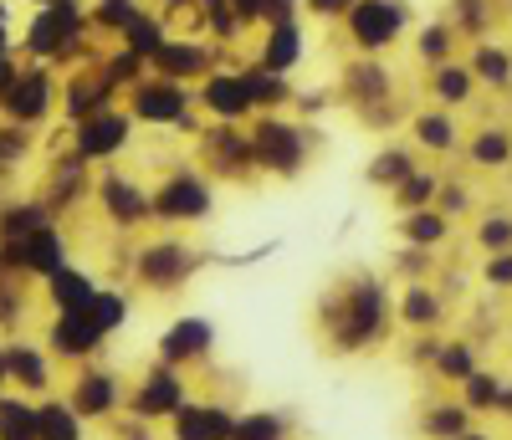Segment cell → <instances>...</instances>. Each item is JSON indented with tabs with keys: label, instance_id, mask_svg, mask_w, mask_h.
<instances>
[{
	"label": "cell",
	"instance_id": "cell-9",
	"mask_svg": "<svg viewBox=\"0 0 512 440\" xmlns=\"http://www.w3.org/2000/svg\"><path fill=\"white\" fill-rule=\"evenodd\" d=\"M67 149L88 169H108V164H118L128 149H134V118L123 113V103L108 108V113L82 118V123L67 128Z\"/></svg>",
	"mask_w": 512,
	"mask_h": 440
},
{
	"label": "cell",
	"instance_id": "cell-4",
	"mask_svg": "<svg viewBox=\"0 0 512 440\" xmlns=\"http://www.w3.org/2000/svg\"><path fill=\"white\" fill-rule=\"evenodd\" d=\"M410 26H415L410 0H354L349 16L338 21V36L354 57H384L405 47Z\"/></svg>",
	"mask_w": 512,
	"mask_h": 440
},
{
	"label": "cell",
	"instance_id": "cell-27",
	"mask_svg": "<svg viewBox=\"0 0 512 440\" xmlns=\"http://www.w3.org/2000/svg\"><path fill=\"white\" fill-rule=\"evenodd\" d=\"M446 318V297L431 287V282H410L400 297H395V323L410 328V333H436Z\"/></svg>",
	"mask_w": 512,
	"mask_h": 440
},
{
	"label": "cell",
	"instance_id": "cell-7",
	"mask_svg": "<svg viewBox=\"0 0 512 440\" xmlns=\"http://www.w3.org/2000/svg\"><path fill=\"white\" fill-rule=\"evenodd\" d=\"M200 272V251L175 236V231H164V236H149L134 246V282L154 297H169V292H180L190 277Z\"/></svg>",
	"mask_w": 512,
	"mask_h": 440
},
{
	"label": "cell",
	"instance_id": "cell-23",
	"mask_svg": "<svg viewBox=\"0 0 512 440\" xmlns=\"http://www.w3.org/2000/svg\"><path fill=\"white\" fill-rule=\"evenodd\" d=\"M461 123H456V113H446V108H436V103H425L420 113H410V149L415 154H431V159H451V154H461Z\"/></svg>",
	"mask_w": 512,
	"mask_h": 440
},
{
	"label": "cell",
	"instance_id": "cell-41",
	"mask_svg": "<svg viewBox=\"0 0 512 440\" xmlns=\"http://www.w3.org/2000/svg\"><path fill=\"white\" fill-rule=\"evenodd\" d=\"M128 307H134V302H128L118 287H98V292H93V302L82 307V313L93 318V328H98L103 338H113V333L128 323Z\"/></svg>",
	"mask_w": 512,
	"mask_h": 440
},
{
	"label": "cell",
	"instance_id": "cell-52",
	"mask_svg": "<svg viewBox=\"0 0 512 440\" xmlns=\"http://www.w3.org/2000/svg\"><path fill=\"white\" fill-rule=\"evenodd\" d=\"M21 62H26L21 52H6V57H0V98H6V87L21 77Z\"/></svg>",
	"mask_w": 512,
	"mask_h": 440
},
{
	"label": "cell",
	"instance_id": "cell-36",
	"mask_svg": "<svg viewBox=\"0 0 512 440\" xmlns=\"http://www.w3.org/2000/svg\"><path fill=\"white\" fill-rule=\"evenodd\" d=\"M436 190H441V169H410L405 180L390 190V205L400 210V215H410V210H425V205H436Z\"/></svg>",
	"mask_w": 512,
	"mask_h": 440
},
{
	"label": "cell",
	"instance_id": "cell-55",
	"mask_svg": "<svg viewBox=\"0 0 512 440\" xmlns=\"http://www.w3.org/2000/svg\"><path fill=\"white\" fill-rule=\"evenodd\" d=\"M492 415H512V384L502 379V389H497V405H492Z\"/></svg>",
	"mask_w": 512,
	"mask_h": 440
},
{
	"label": "cell",
	"instance_id": "cell-5",
	"mask_svg": "<svg viewBox=\"0 0 512 440\" xmlns=\"http://www.w3.org/2000/svg\"><path fill=\"white\" fill-rule=\"evenodd\" d=\"M123 113L134 118V128H154V134H175V128H190V134H195V128L205 123L195 113V87L154 77V72H144L123 93Z\"/></svg>",
	"mask_w": 512,
	"mask_h": 440
},
{
	"label": "cell",
	"instance_id": "cell-12",
	"mask_svg": "<svg viewBox=\"0 0 512 440\" xmlns=\"http://www.w3.org/2000/svg\"><path fill=\"white\" fill-rule=\"evenodd\" d=\"M195 113L205 123H251L256 108H251V93H246V77H241V62H221L210 77L195 82Z\"/></svg>",
	"mask_w": 512,
	"mask_h": 440
},
{
	"label": "cell",
	"instance_id": "cell-8",
	"mask_svg": "<svg viewBox=\"0 0 512 440\" xmlns=\"http://www.w3.org/2000/svg\"><path fill=\"white\" fill-rule=\"evenodd\" d=\"M57 103H62V82L52 67L41 62H21V77L6 87V98H0V118L16 123V128H36L57 118Z\"/></svg>",
	"mask_w": 512,
	"mask_h": 440
},
{
	"label": "cell",
	"instance_id": "cell-28",
	"mask_svg": "<svg viewBox=\"0 0 512 440\" xmlns=\"http://www.w3.org/2000/svg\"><path fill=\"white\" fill-rule=\"evenodd\" d=\"M410 52H415V62H420L425 72H431V67H446V62L461 57V36L451 31L446 16H431V21L410 26Z\"/></svg>",
	"mask_w": 512,
	"mask_h": 440
},
{
	"label": "cell",
	"instance_id": "cell-26",
	"mask_svg": "<svg viewBox=\"0 0 512 440\" xmlns=\"http://www.w3.org/2000/svg\"><path fill=\"white\" fill-rule=\"evenodd\" d=\"M461 154H466V164L482 169V174L512 169V128H507V123H482V128H472V134L461 139Z\"/></svg>",
	"mask_w": 512,
	"mask_h": 440
},
{
	"label": "cell",
	"instance_id": "cell-43",
	"mask_svg": "<svg viewBox=\"0 0 512 440\" xmlns=\"http://www.w3.org/2000/svg\"><path fill=\"white\" fill-rule=\"evenodd\" d=\"M52 210L41 205V200H21V205H6L0 210V241H21L26 231H36V226H52Z\"/></svg>",
	"mask_w": 512,
	"mask_h": 440
},
{
	"label": "cell",
	"instance_id": "cell-31",
	"mask_svg": "<svg viewBox=\"0 0 512 440\" xmlns=\"http://www.w3.org/2000/svg\"><path fill=\"white\" fill-rule=\"evenodd\" d=\"M241 77H246V93H251V108H256V113H287L292 98H297L292 77L262 72V67H251V62H241Z\"/></svg>",
	"mask_w": 512,
	"mask_h": 440
},
{
	"label": "cell",
	"instance_id": "cell-48",
	"mask_svg": "<svg viewBox=\"0 0 512 440\" xmlns=\"http://www.w3.org/2000/svg\"><path fill=\"white\" fill-rule=\"evenodd\" d=\"M349 6L354 0H303V21H313V26H338L349 16Z\"/></svg>",
	"mask_w": 512,
	"mask_h": 440
},
{
	"label": "cell",
	"instance_id": "cell-49",
	"mask_svg": "<svg viewBox=\"0 0 512 440\" xmlns=\"http://www.w3.org/2000/svg\"><path fill=\"white\" fill-rule=\"evenodd\" d=\"M482 282L497 287V292H512V251H492L482 261Z\"/></svg>",
	"mask_w": 512,
	"mask_h": 440
},
{
	"label": "cell",
	"instance_id": "cell-39",
	"mask_svg": "<svg viewBox=\"0 0 512 440\" xmlns=\"http://www.w3.org/2000/svg\"><path fill=\"white\" fill-rule=\"evenodd\" d=\"M472 369H482V364H477V348H472V343H461V338H441L436 359H431V374L446 379V384H461Z\"/></svg>",
	"mask_w": 512,
	"mask_h": 440
},
{
	"label": "cell",
	"instance_id": "cell-15",
	"mask_svg": "<svg viewBox=\"0 0 512 440\" xmlns=\"http://www.w3.org/2000/svg\"><path fill=\"white\" fill-rule=\"evenodd\" d=\"M195 154H200V169L210 180H246V174H256L241 123H200L195 128Z\"/></svg>",
	"mask_w": 512,
	"mask_h": 440
},
{
	"label": "cell",
	"instance_id": "cell-44",
	"mask_svg": "<svg viewBox=\"0 0 512 440\" xmlns=\"http://www.w3.org/2000/svg\"><path fill=\"white\" fill-rule=\"evenodd\" d=\"M461 394L456 400L472 410V415H492V405H497V389H502V374H492V369H472L461 384H456Z\"/></svg>",
	"mask_w": 512,
	"mask_h": 440
},
{
	"label": "cell",
	"instance_id": "cell-17",
	"mask_svg": "<svg viewBox=\"0 0 512 440\" xmlns=\"http://www.w3.org/2000/svg\"><path fill=\"white\" fill-rule=\"evenodd\" d=\"M246 62L262 67V72H277V77H292L308 62V21H277V26L251 31V57Z\"/></svg>",
	"mask_w": 512,
	"mask_h": 440
},
{
	"label": "cell",
	"instance_id": "cell-25",
	"mask_svg": "<svg viewBox=\"0 0 512 440\" xmlns=\"http://www.w3.org/2000/svg\"><path fill=\"white\" fill-rule=\"evenodd\" d=\"M461 62L472 67L477 93H512V47L507 41L482 36V41H472V52H466Z\"/></svg>",
	"mask_w": 512,
	"mask_h": 440
},
{
	"label": "cell",
	"instance_id": "cell-1",
	"mask_svg": "<svg viewBox=\"0 0 512 440\" xmlns=\"http://www.w3.org/2000/svg\"><path fill=\"white\" fill-rule=\"evenodd\" d=\"M16 52L26 62L52 67V72L93 62L98 41L88 31V0H41V6L26 16V26L16 31Z\"/></svg>",
	"mask_w": 512,
	"mask_h": 440
},
{
	"label": "cell",
	"instance_id": "cell-6",
	"mask_svg": "<svg viewBox=\"0 0 512 440\" xmlns=\"http://www.w3.org/2000/svg\"><path fill=\"white\" fill-rule=\"evenodd\" d=\"M154 205V226L180 231V226H200L216 210V180L200 164H175L169 174H159V185L149 190Z\"/></svg>",
	"mask_w": 512,
	"mask_h": 440
},
{
	"label": "cell",
	"instance_id": "cell-45",
	"mask_svg": "<svg viewBox=\"0 0 512 440\" xmlns=\"http://www.w3.org/2000/svg\"><path fill=\"white\" fill-rule=\"evenodd\" d=\"M472 241L492 256V251H512V215L507 210H487L477 226H472Z\"/></svg>",
	"mask_w": 512,
	"mask_h": 440
},
{
	"label": "cell",
	"instance_id": "cell-50",
	"mask_svg": "<svg viewBox=\"0 0 512 440\" xmlns=\"http://www.w3.org/2000/svg\"><path fill=\"white\" fill-rule=\"evenodd\" d=\"M277 21H303V0H262V21H256V31L277 26Z\"/></svg>",
	"mask_w": 512,
	"mask_h": 440
},
{
	"label": "cell",
	"instance_id": "cell-11",
	"mask_svg": "<svg viewBox=\"0 0 512 440\" xmlns=\"http://www.w3.org/2000/svg\"><path fill=\"white\" fill-rule=\"evenodd\" d=\"M344 103L364 123H395V72L384 57H349L344 62Z\"/></svg>",
	"mask_w": 512,
	"mask_h": 440
},
{
	"label": "cell",
	"instance_id": "cell-21",
	"mask_svg": "<svg viewBox=\"0 0 512 440\" xmlns=\"http://www.w3.org/2000/svg\"><path fill=\"white\" fill-rule=\"evenodd\" d=\"M108 338L93 328V318L88 313H52V328H47V354H52V364H93L98 359V348H103Z\"/></svg>",
	"mask_w": 512,
	"mask_h": 440
},
{
	"label": "cell",
	"instance_id": "cell-34",
	"mask_svg": "<svg viewBox=\"0 0 512 440\" xmlns=\"http://www.w3.org/2000/svg\"><path fill=\"white\" fill-rule=\"evenodd\" d=\"M144 0H88V31L98 47H113V41L128 31V21L139 16Z\"/></svg>",
	"mask_w": 512,
	"mask_h": 440
},
{
	"label": "cell",
	"instance_id": "cell-29",
	"mask_svg": "<svg viewBox=\"0 0 512 440\" xmlns=\"http://www.w3.org/2000/svg\"><path fill=\"white\" fill-rule=\"evenodd\" d=\"M36 440H88V420L62 394H41L36 400Z\"/></svg>",
	"mask_w": 512,
	"mask_h": 440
},
{
	"label": "cell",
	"instance_id": "cell-18",
	"mask_svg": "<svg viewBox=\"0 0 512 440\" xmlns=\"http://www.w3.org/2000/svg\"><path fill=\"white\" fill-rule=\"evenodd\" d=\"M93 57H98V52H93ZM118 103H123V98L103 82V72H98L93 62H77V67H67V77H62V103H57V118H62V128H72V123L93 118V113L118 108Z\"/></svg>",
	"mask_w": 512,
	"mask_h": 440
},
{
	"label": "cell",
	"instance_id": "cell-14",
	"mask_svg": "<svg viewBox=\"0 0 512 440\" xmlns=\"http://www.w3.org/2000/svg\"><path fill=\"white\" fill-rule=\"evenodd\" d=\"M221 62H231V57H226V52H216L205 36H195V31H169V41L149 57V72H154V77H169V82L195 87L200 77H210Z\"/></svg>",
	"mask_w": 512,
	"mask_h": 440
},
{
	"label": "cell",
	"instance_id": "cell-56",
	"mask_svg": "<svg viewBox=\"0 0 512 440\" xmlns=\"http://www.w3.org/2000/svg\"><path fill=\"white\" fill-rule=\"evenodd\" d=\"M456 440H492V435H487V430H482V425H472V430H461V435H456Z\"/></svg>",
	"mask_w": 512,
	"mask_h": 440
},
{
	"label": "cell",
	"instance_id": "cell-42",
	"mask_svg": "<svg viewBox=\"0 0 512 440\" xmlns=\"http://www.w3.org/2000/svg\"><path fill=\"white\" fill-rule=\"evenodd\" d=\"M451 31L461 36V41H482L487 31H492V0H451Z\"/></svg>",
	"mask_w": 512,
	"mask_h": 440
},
{
	"label": "cell",
	"instance_id": "cell-57",
	"mask_svg": "<svg viewBox=\"0 0 512 440\" xmlns=\"http://www.w3.org/2000/svg\"><path fill=\"white\" fill-rule=\"evenodd\" d=\"M0 394H11V379H6V348H0Z\"/></svg>",
	"mask_w": 512,
	"mask_h": 440
},
{
	"label": "cell",
	"instance_id": "cell-2",
	"mask_svg": "<svg viewBox=\"0 0 512 440\" xmlns=\"http://www.w3.org/2000/svg\"><path fill=\"white\" fill-rule=\"evenodd\" d=\"M318 318L328 323V338L338 354H364V348L384 343L395 323V297L384 292L379 277H349L338 292L323 297Z\"/></svg>",
	"mask_w": 512,
	"mask_h": 440
},
{
	"label": "cell",
	"instance_id": "cell-54",
	"mask_svg": "<svg viewBox=\"0 0 512 440\" xmlns=\"http://www.w3.org/2000/svg\"><path fill=\"white\" fill-rule=\"evenodd\" d=\"M118 440H154V435L144 430V420H134V415H128V420L118 425Z\"/></svg>",
	"mask_w": 512,
	"mask_h": 440
},
{
	"label": "cell",
	"instance_id": "cell-33",
	"mask_svg": "<svg viewBox=\"0 0 512 440\" xmlns=\"http://www.w3.org/2000/svg\"><path fill=\"white\" fill-rule=\"evenodd\" d=\"M410 169H420V154H415L410 144H379V149H374V159L364 164V180H369L374 190L390 195Z\"/></svg>",
	"mask_w": 512,
	"mask_h": 440
},
{
	"label": "cell",
	"instance_id": "cell-19",
	"mask_svg": "<svg viewBox=\"0 0 512 440\" xmlns=\"http://www.w3.org/2000/svg\"><path fill=\"white\" fill-rule=\"evenodd\" d=\"M210 354H216V328H210V318H200V313L175 318L154 343V359L169 364V369H185V374L195 364H205Z\"/></svg>",
	"mask_w": 512,
	"mask_h": 440
},
{
	"label": "cell",
	"instance_id": "cell-46",
	"mask_svg": "<svg viewBox=\"0 0 512 440\" xmlns=\"http://www.w3.org/2000/svg\"><path fill=\"white\" fill-rule=\"evenodd\" d=\"M477 205V195H472V185L466 180H451V174H441V190H436V210L446 215V220H461L466 210Z\"/></svg>",
	"mask_w": 512,
	"mask_h": 440
},
{
	"label": "cell",
	"instance_id": "cell-3",
	"mask_svg": "<svg viewBox=\"0 0 512 440\" xmlns=\"http://www.w3.org/2000/svg\"><path fill=\"white\" fill-rule=\"evenodd\" d=\"M313 128L297 123L287 113H256L246 123V144H251V169L272 174V180H297L313 164Z\"/></svg>",
	"mask_w": 512,
	"mask_h": 440
},
{
	"label": "cell",
	"instance_id": "cell-51",
	"mask_svg": "<svg viewBox=\"0 0 512 440\" xmlns=\"http://www.w3.org/2000/svg\"><path fill=\"white\" fill-rule=\"evenodd\" d=\"M149 6L169 21V31H180V21H185V31H190V6H195V0H149Z\"/></svg>",
	"mask_w": 512,
	"mask_h": 440
},
{
	"label": "cell",
	"instance_id": "cell-38",
	"mask_svg": "<svg viewBox=\"0 0 512 440\" xmlns=\"http://www.w3.org/2000/svg\"><path fill=\"white\" fill-rule=\"evenodd\" d=\"M231 440H292V420L282 410H246L236 415Z\"/></svg>",
	"mask_w": 512,
	"mask_h": 440
},
{
	"label": "cell",
	"instance_id": "cell-47",
	"mask_svg": "<svg viewBox=\"0 0 512 440\" xmlns=\"http://www.w3.org/2000/svg\"><path fill=\"white\" fill-rule=\"evenodd\" d=\"M31 149H36L31 128H16V123H6V118H0V169H11V164L31 159Z\"/></svg>",
	"mask_w": 512,
	"mask_h": 440
},
{
	"label": "cell",
	"instance_id": "cell-40",
	"mask_svg": "<svg viewBox=\"0 0 512 440\" xmlns=\"http://www.w3.org/2000/svg\"><path fill=\"white\" fill-rule=\"evenodd\" d=\"M420 430L431 440H456L461 430H472V410H466L461 400H436L431 410L420 415Z\"/></svg>",
	"mask_w": 512,
	"mask_h": 440
},
{
	"label": "cell",
	"instance_id": "cell-13",
	"mask_svg": "<svg viewBox=\"0 0 512 440\" xmlns=\"http://www.w3.org/2000/svg\"><path fill=\"white\" fill-rule=\"evenodd\" d=\"M185 400H190V374H185V369H169V364L154 359V364L144 369V379L128 389L123 410L134 415V420H144V425H154V420H169Z\"/></svg>",
	"mask_w": 512,
	"mask_h": 440
},
{
	"label": "cell",
	"instance_id": "cell-32",
	"mask_svg": "<svg viewBox=\"0 0 512 440\" xmlns=\"http://www.w3.org/2000/svg\"><path fill=\"white\" fill-rule=\"evenodd\" d=\"M93 292H98V277H88L82 267H67L62 272H52L47 277V302H52V313H82V307L93 302Z\"/></svg>",
	"mask_w": 512,
	"mask_h": 440
},
{
	"label": "cell",
	"instance_id": "cell-16",
	"mask_svg": "<svg viewBox=\"0 0 512 440\" xmlns=\"http://www.w3.org/2000/svg\"><path fill=\"white\" fill-rule=\"evenodd\" d=\"M123 400H128V384L113 374V369H98V364H82L77 379L67 384V405L98 425V420H118L123 415Z\"/></svg>",
	"mask_w": 512,
	"mask_h": 440
},
{
	"label": "cell",
	"instance_id": "cell-35",
	"mask_svg": "<svg viewBox=\"0 0 512 440\" xmlns=\"http://www.w3.org/2000/svg\"><path fill=\"white\" fill-rule=\"evenodd\" d=\"M164 41H169V21L149 6V0H144V6H139V16L134 21H128V31L118 36V47H128V52H134V57H154L159 47H164Z\"/></svg>",
	"mask_w": 512,
	"mask_h": 440
},
{
	"label": "cell",
	"instance_id": "cell-24",
	"mask_svg": "<svg viewBox=\"0 0 512 440\" xmlns=\"http://www.w3.org/2000/svg\"><path fill=\"white\" fill-rule=\"evenodd\" d=\"M425 98H431L436 108H446V113H461V108H472L482 93H477L472 67L456 57V62H446V67H431V72H425Z\"/></svg>",
	"mask_w": 512,
	"mask_h": 440
},
{
	"label": "cell",
	"instance_id": "cell-37",
	"mask_svg": "<svg viewBox=\"0 0 512 440\" xmlns=\"http://www.w3.org/2000/svg\"><path fill=\"white\" fill-rule=\"evenodd\" d=\"M0 440H36V400L31 394H0Z\"/></svg>",
	"mask_w": 512,
	"mask_h": 440
},
{
	"label": "cell",
	"instance_id": "cell-20",
	"mask_svg": "<svg viewBox=\"0 0 512 440\" xmlns=\"http://www.w3.org/2000/svg\"><path fill=\"white\" fill-rule=\"evenodd\" d=\"M6 348V379L16 394H31V400H41V394H57V364L41 343H26V338H6L0 343Z\"/></svg>",
	"mask_w": 512,
	"mask_h": 440
},
{
	"label": "cell",
	"instance_id": "cell-22",
	"mask_svg": "<svg viewBox=\"0 0 512 440\" xmlns=\"http://www.w3.org/2000/svg\"><path fill=\"white\" fill-rule=\"evenodd\" d=\"M236 410H226L221 400H190L169 415V440H231Z\"/></svg>",
	"mask_w": 512,
	"mask_h": 440
},
{
	"label": "cell",
	"instance_id": "cell-53",
	"mask_svg": "<svg viewBox=\"0 0 512 440\" xmlns=\"http://www.w3.org/2000/svg\"><path fill=\"white\" fill-rule=\"evenodd\" d=\"M226 6H231V11H236V16L251 26V31H256V21H262V0H226Z\"/></svg>",
	"mask_w": 512,
	"mask_h": 440
},
{
	"label": "cell",
	"instance_id": "cell-10",
	"mask_svg": "<svg viewBox=\"0 0 512 440\" xmlns=\"http://www.w3.org/2000/svg\"><path fill=\"white\" fill-rule=\"evenodd\" d=\"M93 200L103 210V220L113 231H149L154 226V205H149V185L139 174H128L118 164H108L93 180Z\"/></svg>",
	"mask_w": 512,
	"mask_h": 440
},
{
	"label": "cell",
	"instance_id": "cell-30",
	"mask_svg": "<svg viewBox=\"0 0 512 440\" xmlns=\"http://www.w3.org/2000/svg\"><path fill=\"white\" fill-rule=\"evenodd\" d=\"M451 236H456V220H446L436 205L400 215V241H405V246H415V251H441Z\"/></svg>",
	"mask_w": 512,
	"mask_h": 440
}]
</instances>
